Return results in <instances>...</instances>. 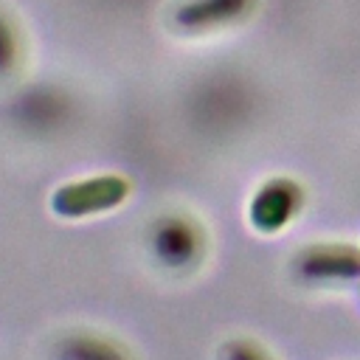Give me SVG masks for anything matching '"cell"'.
I'll list each match as a JSON object with an SVG mask.
<instances>
[{"label":"cell","mask_w":360,"mask_h":360,"mask_svg":"<svg viewBox=\"0 0 360 360\" xmlns=\"http://www.w3.org/2000/svg\"><path fill=\"white\" fill-rule=\"evenodd\" d=\"M295 270L301 278L312 281H332V278H349L360 273V259L340 248V245H321L295 259Z\"/></svg>","instance_id":"cell-2"},{"label":"cell","mask_w":360,"mask_h":360,"mask_svg":"<svg viewBox=\"0 0 360 360\" xmlns=\"http://www.w3.org/2000/svg\"><path fill=\"white\" fill-rule=\"evenodd\" d=\"M295 205H298L295 186H290L287 180H281V183L276 180V183L264 186L256 194V200H253V222L259 228H264V231H276L292 217Z\"/></svg>","instance_id":"cell-4"},{"label":"cell","mask_w":360,"mask_h":360,"mask_svg":"<svg viewBox=\"0 0 360 360\" xmlns=\"http://www.w3.org/2000/svg\"><path fill=\"white\" fill-rule=\"evenodd\" d=\"M127 191V183L121 177H93L82 186H68L59 191L56 202L62 211H93L101 205H112Z\"/></svg>","instance_id":"cell-3"},{"label":"cell","mask_w":360,"mask_h":360,"mask_svg":"<svg viewBox=\"0 0 360 360\" xmlns=\"http://www.w3.org/2000/svg\"><path fill=\"white\" fill-rule=\"evenodd\" d=\"M56 360H129L121 346L98 335H68L56 343Z\"/></svg>","instance_id":"cell-5"},{"label":"cell","mask_w":360,"mask_h":360,"mask_svg":"<svg viewBox=\"0 0 360 360\" xmlns=\"http://www.w3.org/2000/svg\"><path fill=\"white\" fill-rule=\"evenodd\" d=\"M222 360H267V357L262 354V349H256L248 340H231L222 349Z\"/></svg>","instance_id":"cell-6"},{"label":"cell","mask_w":360,"mask_h":360,"mask_svg":"<svg viewBox=\"0 0 360 360\" xmlns=\"http://www.w3.org/2000/svg\"><path fill=\"white\" fill-rule=\"evenodd\" d=\"M149 250L160 267L180 273V270H188L197 264L200 250H202V239L188 219L166 217L152 228Z\"/></svg>","instance_id":"cell-1"}]
</instances>
